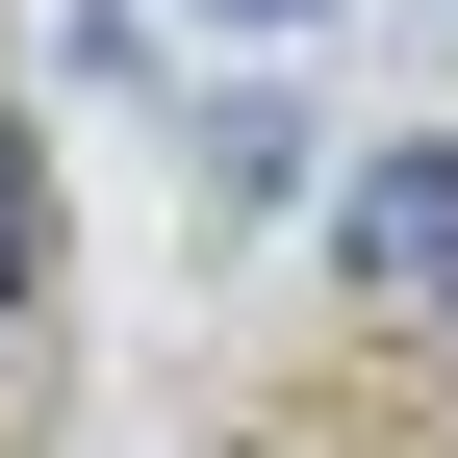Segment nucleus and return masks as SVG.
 <instances>
[{"mask_svg": "<svg viewBox=\"0 0 458 458\" xmlns=\"http://www.w3.org/2000/svg\"><path fill=\"white\" fill-rule=\"evenodd\" d=\"M331 255H357V280H433V306H458V153H357V179H331Z\"/></svg>", "mask_w": 458, "mask_h": 458, "instance_id": "f257e3e1", "label": "nucleus"}, {"mask_svg": "<svg viewBox=\"0 0 458 458\" xmlns=\"http://www.w3.org/2000/svg\"><path fill=\"white\" fill-rule=\"evenodd\" d=\"M26 255H51V179H26V128H0V306H26Z\"/></svg>", "mask_w": 458, "mask_h": 458, "instance_id": "f03ea898", "label": "nucleus"}, {"mask_svg": "<svg viewBox=\"0 0 458 458\" xmlns=\"http://www.w3.org/2000/svg\"><path fill=\"white\" fill-rule=\"evenodd\" d=\"M229 26H331V0H229Z\"/></svg>", "mask_w": 458, "mask_h": 458, "instance_id": "7ed1b4c3", "label": "nucleus"}]
</instances>
